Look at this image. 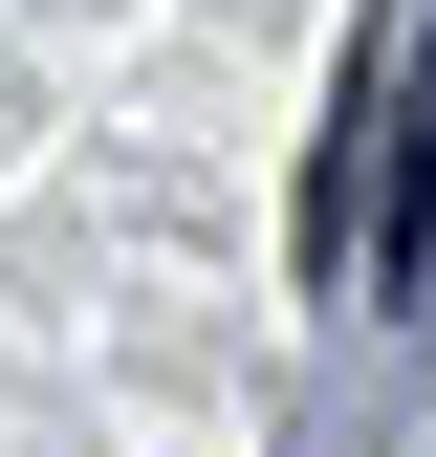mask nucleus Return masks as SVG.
I'll return each instance as SVG.
<instances>
[{
    "mask_svg": "<svg viewBox=\"0 0 436 457\" xmlns=\"http://www.w3.org/2000/svg\"><path fill=\"white\" fill-rule=\"evenodd\" d=\"M393 283L436 305V66H415V196H393Z\"/></svg>",
    "mask_w": 436,
    "mask_h": 457,
    "instance_id": "obj_1",
    "label": "nucleus"
}]
</instances>
